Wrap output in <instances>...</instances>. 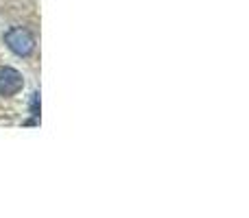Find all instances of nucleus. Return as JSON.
Wrapping results in <instances>:
<instances>
[{
  "mask_svg": "<svg viewBox=\"0 0 249 218\" xmlns=\"http://www.w3.org/2000/svg\"><path fill=\"white\" fill-rule=\"evenodd\" d=\"M4 44L7 48L18 57H29L35 50V37L29 29H22V26H13L4 33Z\"/></svg>",
  "mask_w": 249,
  "mask_h": 218,
  "instance_id": "1",
  "label": "nucleus"
},
{
  "mask_svg": "<svg viewBox=\"0 0 249 218\" xmlns=\"http://www.w3.org/2000/svg\"><path fill=\"white\" fill-rule=\"evenodd\" d=\"M31 116H35V118L39 116V94L37 92L31 96Z\"/></svg>",
  "mask_w": 249,
  "mask_h": 218,
  "instance_id": "3",
  "label": "nucleus"
},
{
  "mask_svg": "<svg viewBox=\"0 0 249 218\" xmlns=\"http://www.w3.org/2000/svg\"><path fill=\"white\" fill-rule=\"evenodd\" d=\"M24 87V77L16 68H0V96H16Z\"/></svg>",
  "mask_w": 249,
  "mask_h": 218,
  "instance_id": "2",
  "label": "nucleus"
}]
</instances>
